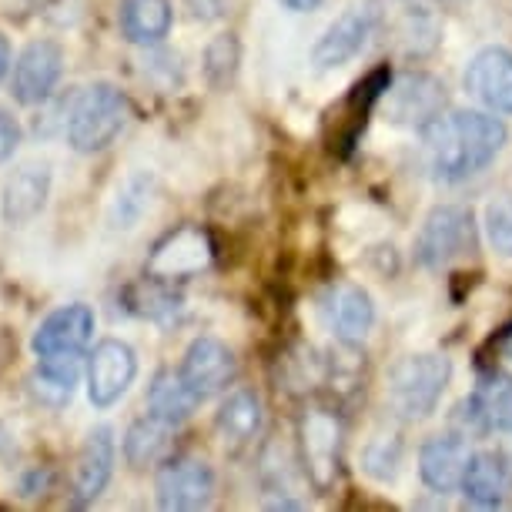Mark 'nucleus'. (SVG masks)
<instances>
[{
  "mask_svg": "<svg viewBox=\"0 0 512 512\" xmlns=\"http://www.w3.org/2000/svg\"><path fill=\"white\" fill-rule=\"evenodd\" d=\"M77 382V359H41V369L34 375V392L44 402L64 405L74 395Z\"/></svg>",
  "mask_w": 512,
  "mask_h": 512,
  "instance_id": "a878e982",
  "label": "nucleus"
},
{
  "mask_svg": "<svg viewBox=\"0 0 512 512\" xmlns=\"http://www.w3.org/2000/svg\"><path fill=\"white\" fill-rule=\"evenodd\" d=\"M94 335V312L88 305H64L51 312L34 332V352L41 359H81Z\"/></svg>",
  "mask_w": 512,
  "mask_h": 512,
  "instance_id": "f8f14e48",
  "label": "nucleus"
},
{
  "mask_svg": "<svg viewBox=\"0 0 512 512\" xmlns=\"http://www.w3.org/2000/svg\"><path fill=\"white\" fill-rule=\"evenodd\" d=\"M502 335H506V355L512 359V332H502Z\"/></svg>",
  "mask_w": 512,
  "mask_h": 512,
  "instance_id": "72a5a7b5",
  "label": "nucleus"
},
{
  "mask_svg": "<svg viewBox=\"0 0 512 512\" xmlns=\"http://www.w3.org/2000/svg\"><path fill=\"white\" fill-rule=\"evenodd\" d=\"M462 492L469 502H476L482 509H492L506 499L509 492V466L499 452H476L469 456V466L462 472Z\"/></svg>",
  "mask_w": 512,
  "mask_h": 512,
  "instance_id": "aec40b11",
  "label": "nucleus"
},
{
  "mask_svg": "<svg viewBox=\"0 0 512 512\" xmlns=\"http://www.w3.org/2000/svg\"><path fill=\"white\" fill-rule=\"evenodd\" d=\"M469 442L459 436H432L419 449V476L432 492L446 496L456 492L462 482V472L469 466Z\"/></svg>",
  "mask_w": 512,
  "mask_h": 512,
  "instance_id": "a211bd4d",
  "label": "nucleus"
},
{
  "mask_svg": "<svg viewBox=\"0 0 512 512\" xmlns=\"http://www.w3.org/2000/svg\"><path fill=\"white\" fill-rule=\"evenodd\" d=\"M158 506L168 512L205 509L215 496V472L198 456H168L158 469Z\"/></svg>",
  "mask_w": 512,
  "mask_h": 512,
  "instance_id": "0eeeda50",
  "label": "nucleus"
},
{
  "mask_svg": "<svg viewBox=\"0 0 512 512\" xmlns=\"http://www.w3.org/2000/svg\"><path fill=\"white\" fill-rule=\"evenodd\" d=\"M17 144H21V128H17V121L11 114L0 108V164L17 151Z\"/></svg>",
  "mask_w": 512,
  "mask_h": 512,
  "instance_id": "c756f323",
  "label": "nucleus"
},
{
  "mask_svg": "<svg viewBox=\"0 0 512 512\" xmlns=\"http://www.w3.org/2000/svg\"><path fill=\"white\" fill-rule=\"evenodd\" d=\"M111 469H114V436L108 425H98V429L84 439V449H81V456H77L71 506L74 509L91 506L104 492V486H108Z\"/></svg>",
  "mask_w": 512,
  "mask_h": 512,
  "instance_id": "f3484780",
  "label": "nucleus"
},
{
  "mask_svg": "<svg viewBox=\"0 0 512 512\" xmlns=\"http://www.w3.org/2000/svg\"><path fill=\"white\" fill-rule=\"evenodd\" d=\"M231 4H235V0H188L191 14H195L198 21H221V17L231 11Z\"/></svg>",
  "mask_w": 512,
  "mask_h": 512,
  "instance_id": "7c9ffc66",
  "label": "nucleus"
},
{
  "mask_svg": "<svg viewBox=\"0 0 512 512\" xmlns=\"http://www.w3.org/2000/svg\"><path fill=\"white\" fill-rule=\"evenodd\" d=\"M476 248V218L469 208L442 205L432 208L415 238V262L422 268H442L452 258L469 255Z\"/></svg>",
  "mask_w": 512,
  "mask_h": 512,
  "instance_id": "423d86ee",
  "label": "nucleus"
},
{
  "mask_svg": "<svg viewBox=\"0 0 512 512\" xmlns=\"http://www.w3.org/2000/svg\"><path fill=\"white\" fill-rule=\"evenodd\" d=\"M7 67H11V44H7V37L0 34V81H4Z\"/></svg>",
  "mask_w": 512,
  "mask_h": 512,
  "instance_id": "2f4dec72",
  "label": "nucleus"
},
{
  "mask_svg": "<svg viewBox=\"0 0 512 512\" xmlns=\"http://www.w3.org/2000/svg\"><path fill=\"white\" fill-rule=\"evenodd\" d=\"M121 31L131 44H158L171 31L168 0H121Z\"/></svg>",
  "mask_w": 512,
  "mask_h": 512,
  "instance_id": "b1692460",
  "label": "nucleus"
},
{
  "mask_svg": "<svg viewBox=\"0 0 512 512\" xmlns=\"http://www.w3.org/2000/svg\"><path fill=\"white\" fill-rule=\"evenodd\" d=\"M218 432L225 436V442L231 446H245L262 432V422H265V409H262V399L258 392L251 389H235L221 402L218 409Z\"/></svg>",
  "mask_w": 512,
  "mask_h": 512,
  "instance_id": "5701e85b",
  "label": "nucleus"
},
{
  "mask_svg": "<svg viewBox=\"0 0 512 512\" xmlns=\"http://www.w3.org/2000/svg\"><path fill=\"white\" fill-rule=\"evenodd\" d=\"M205 71H208L215 88H225L231 77H235V71H238V41H235V37L225 34V37H218V41L208 47Z\"/></svg>",
  "mask_w": 512,
  "mask_h": 512,
  "instance_id": "cd10ccee",
  "label": "nucleus"
},
{
  "mask_svg": "<svg viewBox=\"0 0 512 512\" xmlns=\"http://www.w3.org/2000/svg\"><path fill=\"white\" fill-rule=\"evenodd\" d=\"M452 379V362L446 355L422 352V355H405L389 369V409L405 422L425 419L436 412V405L446 392Z\"/></svg>",
  "mask_w": 512,
  "mask_h": 512,
  "instance_id": "f03ea898",
  "label": "nucleus"
},
{
  "mask_svg": "<svg viewBox=\"0 0 512 512\" xmlns=\"http://www.w3.org/2000/svg\"><path fill=\"white\" fill-rule=\"evenodd\" d=\"M171 436H175V422L161 419V415H144L128 429L124 436V459L131 469H148L161 462L171 449Z\"/></svg>",
  "mask_w": 512,
  "mask_h": 512,
  "instance_id": "412c9836",
  "label": "nucleus"
},
{
  "mask_svg": "<svg viewBox=\"0 0 512 512\" xmlns=\"http://www.w3.org/2000/svg\"><path fill=\"white\" fill-rule=\"evenodd\" d=\"M466 91L496 114H512V51L482 47L466 67Z\"/></svg>",
  "mask_w": 512,
  "mask_h": 512,
  "instance_id": "2eb2a0df",
  "label": "nucleus"
},
{
  "mask_svg": "<svg viewBox=\"0 0 512 512\" xmlns=\"http://www.w3.org/2000/svg\"><path fill=\"white\" fill-rule=\"evenodd\" d=\"M486 235L489 245L499 251V255L512 258V201L496 198L486 208Z\"/></svg>",
  "mask_w": 512,
  "mask_h": 512,
  "instance_id": "c85d7f7f",
  "label": "nucleus"
},
{
  "mask_svg": "<svg viewBox=\"0 0 512 512\" xmlns=\"http://www.w3.org/2000/svg\"><path fill=\"white\" fill-rule=\"evenodd\" d=\"M459 419L472 432H512V375L502 369H482L476 389L459 405Z\"/></svg>",
  "mask_w": 512,
  "mask_h": 512,
  "instance_id": "9b49d317",
  "label": "nucleus"
},
{
  "mask_svg": "<svg viewBox=\"0 0 512 512\" xmlns=\"http://www.w3.org/2000/svg\"><path fill=\"white\" fill-rule=\"evenodd\" d=\"M134 372H138V359H134V349L128 342H121V338H104V342H98L91 352V369H88L91 402L101 405V409L114 405L128 392Z\"/></svg>",
  "mask_w": 512,
  "mask_h": 512,
  "instance_id": "4468645a",
  "label": "nucleus"
},
{
  "mask_svg": "<svg viewBox=\"0 0 512 512\" xmlns=\"http://www.w3.org/2000/svg\"><path fill=\"white\" fill-rule=\"evenodd\" d=\"M124 121H128V101H124V94L114 84H91L88 91H81V98L71 108L67 141L81 154L104 151L121 134Z\"/></svg>",
  "mask_w": 512,
  "mask_h": 512,
  "instance_id": "7ed1b4c3",
  "label": "nucleus"
},
{
  "mask_svg": "<svg viewBox=\"0 0 512 512\" xmlns=\"http://www.w3.org/2000/svg\"><path fill=\"white\" fill-rule=\"evenodd\" d=\"M47 191H51V175H47L44 164H27V168L14 171L4 185V201H0L7 225L34 221L47 205Z\"/></svg>",
  "mask_w": 512,
  "mask_h": 512,
  "instance_id": "6ab92c4d",
  "label": "nucleus"
},
{
  "mask_svg": "<svg viewBox=\"0 0 512 512\" xmlns=\"http://www.w3.org/2000/svg\"><path fill=\"white\" fill-rule=\"evenodd\" d=\"M198 395L188 389V382L181 379V372L164 369L154 375L151 389H148V409L151 415H161L168 422H185L191 412L198 409Z\"/></svg>",
  "mask_w": 512,
  "mask_h": 512,
  "instance_id": "393cba45",
  "label": "nucleus"
},
{
  "mask_svg": "<svg viewBox=\"0 0 512 512\" xmlns=\"http://www.w3.org/2000/svg\"><path fill=\"white\" fill-rule=\"evenodd\" d=\"M389 84H392L389 64L375 67L369 77H362V81L349 91V98L338 104V111H332V134H328V141H332V151L338 158H349L352 154L355 141L362 138L365 124H369L375 104L382 101V94Z\"/></svg>",
  "mask_w": 512,
  "mask_h": 512,
  "instance_id": "1a4fd4ad",
  "label": "nucleus"
},
{
  "mask_svg": "<svg viewBox=\"0 0 512 512\" xmlns=\"http://www.w3.org/2000/svg\"><path fill=\"white\" fill-rule=\"evenodd\" d=\"M506 124L482 111H452L439 114L432 124L422 128V154L425 168L436 181L456 185L496 161L506 144Z\"/></svg>",
  "mask_w": 512,
  "mask_h": 512,
  "instance_id": "f257e3e1",
  "label": "nucleus"
},
{
  "mask_svg": "<svg viewBox=\"0 0 512 512\" xmlns=\"http://www.w3.org/2000/svg\"><path fill=\"white\" fill-rule=\"evenodd\" d=\"M64 74V51L54 41H34L24 47L14 67V98L21 104H41L51 98Z\"/></svg>",
  "mask_w": 512,
  "mask_h": 512,
  "instance_id": "dca6fc26",
  "label": "nucleus"
},
{
  "mask_svg": "<svg viewBox=\"0 0 512 512\" xmlns=\"http://www.w3.org/2000/svg\"><path fill=\"white\" fill-rule=\"evenodd\" d=\"M389 101V121L405 124V128L422 131L425 124H432L446 111V84L436 74L425 71H409L402 77H395V84H389L382 94Z\"/></svg>",
  "mask_w": 512,
  "mask_h": 512,
  "instance_id": "6e6552de",
  "label": "nucleus"
},
{
  "mask_svg": "<svg viewBox=\"0 0 512 512\" xmlns=\"http://www.w3.org/2000/svg\"><path fill=\"white\" fill-rule=\"evenodd\" d=\"M379 21H382L379 4H372V0H369V4L349 7V11H345L322 37H318V44L312 51V61L322 67V71L349 64L352 57H359L365 51V44L372 41Z\"/></svg>",
  "mask_w": 512,
  "mask_h": 512,
  "instance_id": "9d476101",
  "label": "nucleus"
},
{
  "mask_svg": "<svg viewBox=\"0 0 512 512\" xmlns=\"http://www.w3.org/2000/svg\"><path fill=\"white\" fill-rule=\"evenodd\" d=\"M375 325V305L365 288L359 285H342L332 298V328L338 342L362 345V338L372 332Z\"/></svg>",
  "mask_w": 512,
  "mask_h": 512,
  "instance_id": "4be33fe9",
  "label": "nucleus"
},
{
  "mask_svg": "<svg viewBox=\"0 0 512 512\" xmlns=\"http://www.w3.org/2000/svg\"><path fill=\"white\" fill-rule=\"evenodd\" d=\"M211 262H215V241H211L208 231L198 225H181L175 231H168L151 248L144 275L154 278V282L175 285L208 272Z\"/></svg>",
  "mask_w": 512,
  "mask_h": 512,
  "instance_id": "39448f33",
  "label": "nucleus"
},
{
  "mask_svg": "<svg viewBox=\"0 0 512 512\" xmlns=\"http://www.w3.org/2000/svg\"><path fill=\"white\" fill-rule=\"evenodd\" d=\"M298 449L308 482L318 492H332L342 476V419L332 409H308L298 419Z\"/></svg>",
  "mask_w": 512,
  "mask_h": 512,
  "instance_id": "20e7f679",
  "label": "nucleus"
},
{
  "mask_svg": "<svg viewBox=\"0 0 512 512\" xmlns=\"http://www.w3.org/2000/svg\"><path fill=\"white\" fill-rule=\"evenodd\" d=\"M178 372H181V379L188 382V389L205 402L235 382L238 362L225 342H218V338H211V335H201L188 345L185 362H181Z\"/></svg>",
  "mask_w": 512,
  "mask_h": 512,
  "instance_id": "ddd939ff",
  "label": "nucleus"
},
{
  "mask_svg": "<svg viewBox=\"0 0 512 512\" xmlns=\"http://www.w3.org/2000/svg\"><path fill=\"white\" fill-rule=\"evenodd\" d=\"M282 4L288 7V11H315L322 0H282Z\"/></svg>",
  "mask_w": 512,
  "mask_h": 512,
  "instance_id": "473e14b6",
  "label": "nucleus"
},
{
  "mask_svg": "<svg viewBox=\"0 0 512 512\" xmlns=\"http://www.w3.org/2000/svg\"><path fill=\"white\" fill-rule=\"evenodd\" d=\"M399 462H402V442H399V436H375L369 446H365V452H362L365 472H369L372 479H379V482L395 479V472H399Z\"/></svg>",
  "mask_w": 512,
  "mask_h": 512,
  "instance_id": "bb28decb",
  "label": "nucleus"
}]
</instances>
